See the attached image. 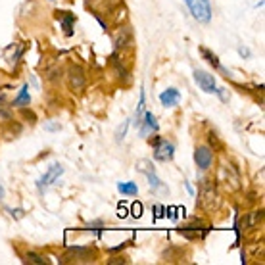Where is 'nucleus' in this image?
Returning a JSON list of instances; mask_svg holds the SVG:
<instances>
[{
	"mask_svg": "<svg viewBox=\"0 0 265 265\" xmlns=\"http://www.w3.org/2000/svg\"><path fill=\"white\" fill-rule=\"evenodd\" d=\"M190 12V16L198 23H210L212 19V4L210 0H183Z\"/></svg>",
	"mask_w": 265,
	"mask_h": 265,
	"instance_id": "f257e3e1",
	"label": "nucleus"
},
{
	"mask_svg": "<svg viewBox=\"0 0 265 265\" xmlns=\"http://www.w3.org/2000/svg\"><path fill=\"white\" fill-rule=\"evenodd\" d=\"M67 85L73 93H81L87 85V75H85V69L79 65V63H71L67 67Z\"/></svg>",
	"mask_w": 265,
	"mask_h": 265,
	"instance_id": "f03ea898",
	"label": "nucleus"
},
{
	"mask_svg": "<svg viewBox=\"0 0 265 265\" xmlns=\"http://www.w3.org/2000/svg\"><path fill=\"white\" fill-rule=\"evenodd\" d=\"M62 173H63V167H62V163H54V165H50L48 167V171L37 181V188L41 190V192H45L50 185H54L60 177H62Z\"/></svg>",
	"mask_w": 265,
	"mask_h": 265,
	"instance_id": "7ed1b4c3",
	"label": "nucleus"
},
{
	"mask_svg": "<svg viewBox=\"0 0 265 265\" xmlns=\"http://www.w3.org/2000/svg\"><path fill=\"white\" fill-rule=\"evenodd\" d=\"M200 204H202V208L204 210H208V212H212V210H217L219 208V194H217V190L210 187L208 183L202 187V192H200Z\"/></svg>",
	"mask_w": 265,
	"mask_h": 265,
	"instance_id": "20e7f679",
	"label": "nucleus"
},
{
	"mask_svg": "<svg viewBox=\"0 0 265 265\" xmlns=\"http://www.w3.org/2000/svg\"><path fill=\"white\" fill-rule=\"evenodd\" d=\"M175 156V144L163 139H156L154 142V159L158 161H169Z\"/></svg>",
	"mask_w": 265,
	"mask_h": 265,
	"instance_id": "39448f33",
	"label": "nucleus"
},
{
	"mask_svg": "<svg viewBox=\"0 0 265 265\" xmlns=\"http://www.w3.org/2000/svg\"><path fill=\"white\" fill-rule=\"evenodd\" d=\"M194 81L198 83V87H200L204 93H208V94L217 93V87H215V77H213L212 73L202 71V69H194Z\"/></svg>",
	"mask_w": 265,
	"mask_h": 265,
	"instance_id": "423d86ee",
	"label": "nucleus"
},
{
	"mask_svg": "<svg viewBox=\"0 0 265 265\" xmlns=\"http://www.w3.org/2000/svg\"><path fill=\"white\" fill-rule=\"evenodd\" d=\"M194 161H196L198 169L206 171V169H210V167H212L213 152L208 148V146H198V148H196V152H194Z\"/></svg>",
	"mask_w": 265,
	"mask_h": 265,
	"instance_id": "0eeeda50",
	"label": "nucleus"
},
{
	"mask_svg": "<svg viewBox=\"0 0 265 265\" xmlns=\"http://www.w3.org/2000/svg\"><path fill=\"white\" fill-rule=\"evenodd\" d=\"M221 173L225 175V185L231 188V190H236V188H240V175H238V171L231 165V163H223V167H221Z\"/></svg>",
	"mask_w": 265,
	"mask_h": 265,
	"instance_id": "6e6552de",
	"label": "nucleus"
},
{
	"mask_svg": "<svg viewBox=\"0 0 265 265\" xmlns=\"http://www.w3.org/2000/svg\"><path fill=\"white\" fill-rule=\"evenodd\" d=\"M139 127H140V137H146V135H150V133H156V131H158L156 115H154L152 111H144Z\"/></svg>",
	"mask_w": 265,
	"mask_h": 265,
	"instance_id": "1a4fd4ad",
	"label": "nucleus"
},
{
	"mask_svg": "<svg viewBox=\"0 0 265 265\" xmlns=\"http://www.w3.org/2000/svg\"><path fill=\"white\" fill-rule=\"evenodd\" d=\"M113 45H115V50H121L125 47L133 45V29L131 27H121L117 37H115V41H113Z\"/></svg>",
	"mask_w": 265,
	"mask_h": 265,
	"instance_id": "9d476101",
	"label": "nucleus"
},
{
	"mask_svg": "<svg viewBox=\"0 0 265 265\" xmlns=\"http://www.w3.org/2000/svg\"><path fill=\"white\" fill-rule=\"evenodd\" d=\"M179 100H181V93L177 91V89H165L161 94H159V102H161V106L165 108H173L179 104Z\"/></svg>",
	"mask_w": 265,
	"mask_h": 265,
	"instance_id": "9b49d317",
	"label": "nucleus"
},
{
	"mask_svg": "<svg viewBox=\"0 0 265 265\" xmlns=\"http://www.w3.org/2000/svg\"><path fill=\"white\" fill-rule=\"evenodd\" d=\"M31 102V96H29V85H23L19 94L14 98V104L12 106H17V108H23V106H29Z\"/></svg>",
	"mask_w": 265,
	"mask_h": 265,
	"instance_id": "f8f14e48",
	"label": "nucleus"
},
{
	"mask_svg": "<svg viewBox=\"0 0 265 265\" xmlns=\"http://www.w3.org/2000/svg\"><path fill=\"white\" fill-rule=\"evenodd\" d=\"M117 190L121 194H127V196H135L139 192V187H137V183H119Z\"/></svg>",
	"mask_w": 265,
	"mask_h": 265,
	"instance_id": "ddd939ff",
	"label": "nucleus"
},
{
	"mask_svg": "<svg viewBox=\"0 0 265 265\" xmlns=\"http://www.w3.org/2000/svg\"><path fill=\"white\" fill-rule=\"evenodd\" d=\"M0 119L2 121H12V109H10L4 96H0Z\"/></svg>",
	"mask_w": 265,
	"mask_h": 265,
	"instance_id": "4468645a",
	"label": "nucleus"
},
{
	"mask_svg": "<svg viewBox=\"0 0 265 265\" xmlns=\"http://www.w3.org/2000/svg\"><path fill=\"white\" fill-rule=\"evenodd\" d=\"M69 254H71L73 258H77V260H85V262H87L89 258H93V252L87 250V248H71Z\"/></svg>",
	"mask_w": 265,
	"mask_h": 265,
	"instance_id": "2eb2a0df",
	"label": "nucleus"
},
{
	"mask_svg": "<svg viewBox=\"0 0 265 265\" xmlns=\"http://www.w3.org/2000/svg\"><path fill=\"white\" fill-rule=\"evenodd\" d=\"M146 177H148V185H150L152 190H159V188H163V185H161L159 177L156 175V171H148Z\"/></svg>",
	"mask_w": 265,
	"mask_h": 265,
	"instance_id": "dca6fc26",
	"label": "nucleus"
},
{
	"mask_svg": "<svg viewBox=\"0 0 265 265\" xmlns=\"http://www.w3.org/2000/svg\"><path fill=\"white\" fill-rule=\"evenodd\" d=\"M25 262H27V264H35V265L48 264L47 258H43V256H39V254H35V252H27V254H25Z\"/></svg>",
	"mask_w": 265,
	"mask_h": 265,
	"instance_id": "f3484780",
	"label": "nucleus"
},
{
	"mask_svg": "<svg viewBox=\"0 0 265 265\" xmlns=\"http://www.w3.org/2000/svg\"><path fill=\"white\" fill-rule=\"evenodd\" d=\"M202 56H204V58H206V60L212 63L213 67H217V69H223V67H221V63H219V58H217L215 54L210 52L208 48H204V50H202Z\"/></svg>",
	"mask_w": 265,
	"mask_h": 265,
	"instance_id": "a211bd4d",
	"label": "nucleus"
},
{
	"mask_svg": "<svg viewBox=\"0 0 265 265\" xmlns=\"http://www.w3.org/2000/svg\"><path fill=\"white\" fill-rule=\"evenodd\" d=\"M131 213H133V217H140V215H142V204H140V202H135V204L131 206Z\"/></svg>",
	"mask_w": 265,
	"mask_h": 265,
	"instance_id": "6ab92c4d",
	"label": "nucleus"
},
{
	"mask_svg": "<svg viewBox=\"0 0 265 265\" xmlns=\"http://www.w3.org/2000/svg\"><path fill=\"white\" fill-rule=\"evenodd\" d=\"M71 23H73V16H67V17L63 19V29H65V35H67V37L71 35Z\"/></svg>",
	"mask_w": 265,
	"mask_h": 265,
	"instance_id": "aec40b11",
	"label": "nucleus"
},
{
	"mask_svg": "<svg viewBox=\"0 0 265 265\" xmlns=\"http://www.w3.org/2000/svg\"><path fill=\"white\" fill-rule=\"evenodd\" d=\"M127 127H129V121H125L123 123V127L117 131V140H123L125 139V133H127Z\"/></svg>",
	"mask_w": 265,
	"mask_h": 265,
	"instance_id": "412c9836",
	"label": "nucleus"
},
{
	"mask_svg": "<svg viewBox=\"0 0 265 265\" xmlns=\"http://www.w3.org/2000/svg\"><path fill=\"white\" fill-rule=\"evenodd\" d=\"M10 213H12V217H16V219L23 217V210H10Z\"/></svg>",
	"mask_w": 265,
	"mask_h": 265,
	"instance_id": "4be33fe9",
	"label": "nucleus"
},
{
	"mask_svg": "<svg viewBox=\"0 0 265 265\" xmlns=\"http://www.w3.org/2000/svg\"><path fill=\"white\" fill-rule=\"evenodd\" d=\"M238 54H240L242 58H248V56H250V50H248V48H244V47H240V48H238Z\"/></svg>",
	"mask_w": 265,
	"mask_h": 265,
	"instance_id": "5701e85b",
	"label": "nucleus"
},
{
	"mask_svg": "<svg viewBox=\"0 0 265 265\" xmlns=\"http://www.w3.org/2000/svg\"><path fill=\"white\" fill-rule=\"evenodd\" d=\"M2 200H4V187L0 185V202H2Z\"/></svg>",
	"mask_w": 265,
	"mask_h": 265,
	"instance_id": "b1692460",
	"label": "nucleus"
},
{
	"mask_svg": "<svg viewBox=\"0 0 265 265\" xmlns=\"http://www.w3.org/2000/svg\"><path fill=\"white\" fill-rule=\"evenodd\" d=\"M47 129H48V131H56V129H60V127H58V125H48Z\"/></svg>",
	"mask_w": 265,
	"mask_h": 265,
	"instance_id": "393cba45",
	"label": "nucleus"
},
{
	"mask_svg": "<svg viewBox=\"0 0 265 265\" xmlns=\"http://www.w3.org/2000/svg\"><path fill=\"white\" fill-rule=\"evenodd\" d=\"M50 2H54V0H50Z\"/></svg>",
	"mask_w": 265,
	"mask_h": 265,
	"instance_id": "a878e982",
	"label": "nucleus"
}]
</instances>
